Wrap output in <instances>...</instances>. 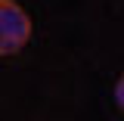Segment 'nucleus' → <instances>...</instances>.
Segmentation results:
<instances>
[{"label": "nucleus", "mask_w": 124, "mask_h": 121, "mask_svg": "<svg viewBox=\"0 0 124 121\" xmlns=\"http://www.w3.org/2000/svg\"><path fill=\"white\" fill-rule=\"evenodd\" d=\"M31 16L19 0H0V56H16L31 40Z\"/></svg>", "instance_id": "1"}, {"label": "nucleus", "mask_w": 124, "mask_h": 121, "mask_svg": "<svg viewBox=\"0 0 124 121\" xmlns=\"http://www.w3.org/2000/svg\"><path fill=\"white\" fill-rule=\"evenodd\" d=\"M115 103H118V109H121V115H124V72L115 81Z\"/></svg>", "instance_id": "2"}]
</instances>
